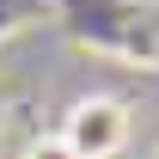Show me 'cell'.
<instances>
[{
    "instance_id": "obj_2",
    "label": "cell",
    "mask_w": 159,
    "mask_h": 159,
    "mask_svg": "<svg viewBox=\"0 0 159 159\" xmlns=\"http://www.w3.org/2000/svg\"><path fill=\"white\" fill-rule=\"evenodd\" d=\"M25 159H80V153H74L61 135H43V141H31V147H25Z\"/></svg>"
},
{
    "instance_id": "obj_1",
    "label": "cell",
    "mask_w": 159,
    "mask_h": 159,
    "mask_svg": "<svg viewBox=\"0 0 159 159\" xmlns=\"http://www.w3.org/2000/svg\"><path fill=\"white\" fill-rule=\"evenodd\" d=\"M129 129H135L129 104H122V98H104V92L74 98L67 116H61V141H67L80 159H116L122 147H129Z\"/></svg>"
}]
</instances>
